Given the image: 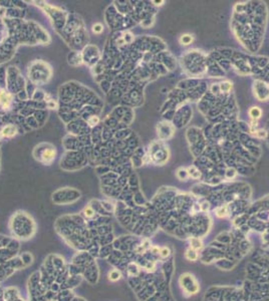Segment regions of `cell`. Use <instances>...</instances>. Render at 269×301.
<instances>
[{
    "label": "cell",
    "mask_w": 269,
    "mask_h": 301,
    "mask_svg": "<svg viewBox=\"0 0 269 301\" xmlns=\"http://www.w3.org/2000/svg\"><path fill=\"white\" fill-rule=\"evenodd\" d=\"M151 250H152V252H153V253H159L160 252V248L157 247V246L151 247Z\"/></svg>",
    "instance_id": "d6986e66"
},
{
    "label": "cell",
    "mask_w": 269,
    "mask_h": 301,
    "mask_svg": "<svg viewBox=\"0 0 269 301\" xmlns=\"http://www.w3.org/2000/svg\"><path fill=\"white\" fill-rule=\"evenodd\" d=\"M12 102V95L5 90H0V107L4 110L8 108Z\"/></svg>",
    "instance_id": "3957f363"
},
{
    "label": "cell",
    "mask_w": 269,
    "mask_h": 301,
    "mask_svg": "<svg viewBox=\"0 0 269 301\" xmlns=\"http://www.w3.org/2000/svg\"><path fill=\"white\" fill-rule=\"evenodd\" d=\"M185 257L189 261H197L198 258H199V254H198V251H196V250L192 249V248H188L186 252H185Z\"/></svg>",
    "instance_id": "8992f818"
},
{
    "label": "cell",
    "mask_w": 269,
    "mask_h": 301,
    "mask_svg": "<svg viewBox=\"0 0 269 301\" xmlns=\"http://www.w3.org/2000/svg\"><path fill=\"white\" fill-rule=\"evenodd\" d=\"M215 213H216V216L219 217V218H225L226 216H228L229 211H228V208L226 206H221L216 209Z\"/></svg>",
    "instance_id": "ba28073f"
},
{
    "label": "cell",
    "mask_w": 269,
    "mask_h": 301,
    "mask_svg": "<svg viewBox=\"0 0 269 301\" xmlns=\"http://www.w3.org/2000/svg\"><path fill=\"white\" fill-rule=\"evenodd\" d=\"M255 135L257 136H259V138H265L266 136V131H255Z\"/></svg>",
    "instance_id": "ac0fdd59"
},
{
    "label": "cell",
    "mask_w": 269,
    "mask_h": 301,
    "mask_svg": "<svg viewBox=\"0 0 269 301\" xmlns=\"http://www.w3.org/2000/svg\"><path fill=\"white\" fill-rule=\"evenodd\" d=\"M193 39L194 38H193V36L191 34H184V35H182L181 38H180V43L183 45H189L193 42Z\"/></svg>",
    "instance_id": "8fae6325"
},
{
    "label": "cell",
    "mask_w": 269,
    "mask_h": 301,
    "mask_svg": "<svg viewBox=\"0 0 269 301\" xmlns=\"http://www.w3.org/2000/svg\"><path fill=\"white\" fill-rule=\"evenodd\" d=\"M189 242H190V248L196 250V251H200L203 248V246H204L202 240L200 238H197V237H192V238L189 240Z\"/></svg>",
    "instance_id": "5b68a950"
},
{
    "label": "cell",
    "mask_w": 269,
    "mask_h": 301,
    "mask_svg": "<svg viewBox=\"0 0 269 301\" xmlns=\"http://www.w3.org/2000/svg\"><path fill=\"white\" fill-rule=\"evenodd\" d=\"M187 171H188V173H189V176L193 179H199V177L201 176L200 172L198 171L196 167H194V166L189 167V168L187 169Z\"/></svg>",
    "instance_id": "30bf717a"
},
{
    "label": "cell",
    "mask_w": 269,
    "mask_h": 301,
    "mask_svg": "<svg viewBox=\"0 0 269 301\" xmlns=\"http://www.w3.org/2000/svg\"><path fill=\"white\" fill-rule=\"evenodd\" d=\"M108 278H110L111 281H118L121 279V273L118 270H111L108 273Z\"/></svg>",
    "instance_id": "4fadbf2b"
},
{
    "label": "cell",
    "mask_w": 269,
    "mask_h": 301,
    "mask_svg": "<svg viewBox=\"0 0 269 301\" xmlns=\"http://www.w3.org/2000/svg\"><path fill=\"white\" fill-rule=\"evenodd\" d=\"M47 107H48V108L54 110V108L57 107V105H56V102H55L54 100H49V102H47Z\"/></svg>",
    "instance_id": "e0dca14e"
},
{
    "label": "cell",
    "mask_w": 269,
    "mask_h": 301,
    "mask_svg": "<svg viewBox=\"0 0 269 301\" xmlns=\"http://www.w3.org/2000/svg\"><path fill=\"white\" fill-rule=\"evenodd\" d=\"M179 283L182 289L189 295H194L200 290L199 283L197 282L196 278L191 273H184L181 275L179 279Z\"/></svg>",
    "instance_id": "7a4b0ae2"
},
{
    "label": "cell",
    "mask_w": 269,
    "mask_h": 301,
    "mask_svg": "<svg viewBox=\"0 0 269 301\" xmlns=\"http://www.w3.org/2000/svg\"><path fill=\"white\" fill-rule=\"evenodd\" d=\"M261 115H262V112L258 107H252L249 110V115L251 117L253 121H257L258 118H260Z\"/></svg>",
    "instance_id": "52a82bcc"
},
{
    "label": "cell",
    "mask_w": 269,
    "mask_h": 301,
    "mask_svg": "<svg viewBox=\"0 0 269 301\" xmlns=\"http://www.w3.org/2000/svg\"><path fill=\"white\" fill-rule=\"evenodd\" d=\"M87 123H88V125L90 126H95V125H98V123H100V118H98V117H90V118L87 120Z\"/></svg>",
    "instance_id": "9a60e30c"
},
{
    "label": "cell",
    "mask_w": 269,
    "mask_h": 301,
    "mask_svg": "<svg viewBox=\"0 0 269 301\" xmlns=\"http://www.w3.org/2000/svg\"><path fill=\"white\" fill-rule=\"evenodd\" d=\"M177 177H178L180 180L185 181V180H187V179L189 178L190 176H189V173H188L187 169L179 168L178 170H177Z\"/></svg>",
    "instance_id": "9c48e42d"
},
{
    "label": "cell",
    "mask_w": 269,
    "mask_h": 301,
    "mask_svg": "<svg viewBox=\"0 0 269 301\" xmlns=\"http://www.w3.org/2000/svg\"><path fill=\"white\" fill-rule=\"evenodd\" d=\"M17 134V130L16 128L13 125H6L5 126H3L1 130V135L4 136V138H12Z\"/></svg>",
    "instance_id": "277c9868"
},
{
    "label": "cell",
    "mask_w": 269,
    "mask_h": 301,
    "mask_svg": "<svg viewBox=\"0 0 269 301\" xmlns=\"http://www.w3.org/2000/svg\"><path fill=\"white\" fill-rule=\"evenodd\" d=\"M93 31L96 34H100L103 32V25L101 23H96L93 26Z\"/></svg>",
    "instance_id": "5bb4252c"
},
{
    "label": "cell",
    "mask_w": 269,
    "mask_h": 301,
    "mask_svg": "<svg viewBox=\"0 0 269 301\" xmlns=\"http://www.w3.org/2000/svg\"><path fill=\"white\" fill-rule=\"evenodd\" d=\"M159 255L162 259H166V258H168L170 255H171V250H170L169 247H166V246L162 247V248H160Z\"/></svg>",
    "instance_id": "7c38bea8"
},
{
    "label": "cell",
    "mask_w": 269,
    "mask_h": 301,
    "mask_svg": "<svg viewBox=\"0 0 269 301\" xmlns=\"http://www.w3.org/2000/svg\"><path fill=\"white\" fill-rule=\"evenodd\" d=\"M43 148H41V145L37 146L34 150V156L37 161L41 162L44 165H49L51 164L55 159V149L50 145H42Z\"/></svg>",
    "instance_id": "6da1fadb"
},
{
    "label": "cell",
    "mask_w": 269,
    "mask_h": 301,
    "mask_svg": "<svg viewBox=\"0 0 269 301\" xmlns=\"http://www.w3.org/2000/svg\"><path fill=\"white\" fill-rule=\"evenodd\" d=\"M93 215H95V212H93V210L90 208V207H87V208L85 209V217H87V218H91V217H93Z\"/></svg>",
    "instance_id": "2e32d148"
}]
</instances>
